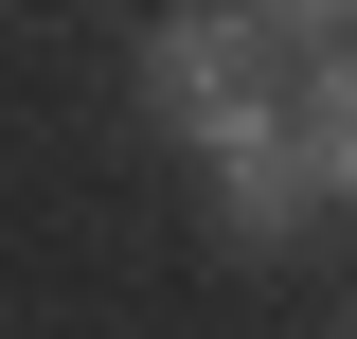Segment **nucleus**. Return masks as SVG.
Segmentation results:
<instances>
[{
	"label": "nucleus",
	"mask_w": 357,
	"mask_h": 339,
	"mask_svg": "<svg viewBox=\"0 0 357 339\" xmlns=\"http://www.w3.org/2000/svg\"><path fill=\"white\" fill-rule=\"evenodd\" d=\"M304 161H321V197H357V36L304 54Z\"/></svg>",
	"instance_id": "7ed1b4c3"
},
{
	"label": "nucleus",
	"mask_w": 357,
	"mask_h": 339,
	"mask_svg": "<svg viewBox=\"0 0 357 339\" xmlns=\"http://www.w3.org/2000/svg\"><path fill=\"white\" fill-rule=\"evenodd\" d=\"M250 18H268L286 54H321V36H357V0H250Z\"/></svg>",
	"instance_id": "20e7f679"
},
{
	"label": "nucleus",
	"mask_w": 357,
	"mask_h": 339,
	"mask_svg": "<svg viewBox=\"0 0 357 339\" xmlns=\"http://www.w3.org/2000/svg\"><path fill=\"white\" fill-rule=\"evenodd\" d=\"M197 161H215V232H232V250H286L304 197H321V161H304V89H286V72H250L232 107H197Z\"/></svg>",
	"instance_id": "f257e3e1"
},
{
	"label": "nucleus",
	"mask_w": 357,
	"mask_h": 339,
	"mask_svg": "<svg viewBox=\"0 0 357 339\" xmlns=\"http://www.w3.org/2000/svg\"><path fill=\"white\" fill-rule=\"evenodd\" d=\"M268 54H286V36H268L250 0H178L161 36H143V107H161V126H197V107H232Z\"/></svg>",
	"instance_id": "f03ea898"
}]
</instances>
